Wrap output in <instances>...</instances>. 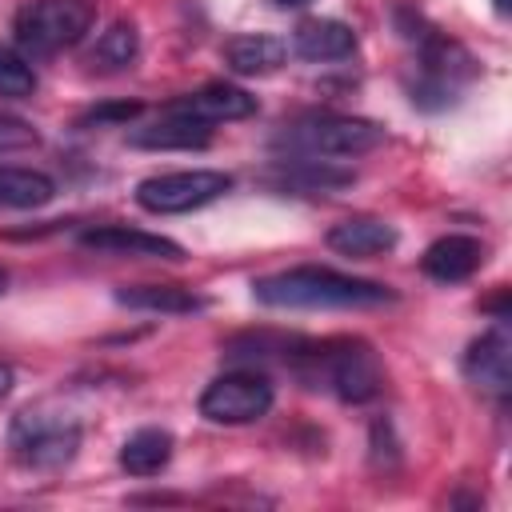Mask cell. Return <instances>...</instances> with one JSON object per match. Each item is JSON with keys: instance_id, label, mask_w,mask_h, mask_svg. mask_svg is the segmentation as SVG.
Returning <instances> with one entry per match:
<instances>
[{"instance_id": "6da1fadb", "label": "cell", "mask_w": 512, "mask_h": 512, "mask_svg": "<svg viewBox=\"0 0 512 512\" xmlns=\"http://www.w3.org/2000/svg\"><path fill=\"white\" fill-rule=\"evenodd\" d=\"M252 296L264 308H376V304L396 300L388 284L356 280V276L316 268V264L260 276L252 284Z\"/></svg>"}, {"instance_id": "7a4b0ae2", "label": "cell", "mask_w": 512, "mask_h": 512, "mask_svg": "<svg viewBox=\"0 0 512 512\" xmlns=\"http://www.w3.org/2000/svg\"><path fill=\"white\" fill-rule=\"evenodd\" d=\"M304 384L328 388L348 404H364L384 388V368L364 340H328L308 344V352H292Z\"/></svg>"}, {"instance_id": "3957f363", "label": "cell", "mask_w": 512, "mask_h": 512, "mask_svg": "<svg viewBox=\"0 0 512 512\" xmlns=\"http://www.w3.org/2000/svg\"><path fill=\"white\" fill-rule=\"evenodd\" d=\"M8 448L24 468L56 472L80 448V420L56 404H32L12 420Z\"/></svg>"}, {"instance_id": "277c9868", "label": "cell", "mask_w": 512, "mask_h": 512, "mask_svg": "<svg viewBox=\"0 0 512 512\" xmlns=\"http://www.w3.org/2000/svg\"><path fill=\"white\" fill-rule=\"evenodd\" d=\"M380 140H384V128L360 116H304L276 136V144H284L304 160L360 156V152H372Z\"/></svg>"}, {"instance_id": "5b68a950", "label": "cell", "mask_w": 512, "mask_h": 512, "mask_svg": "<svg viewBox=\"0 0 512 512\" xmlns=\"http://www.w3.org/2000/svg\"><path fill=\"white\" fill-rule=\"evenodd\" d=\"M92 28L88 0H32L16 12V44L28 56H52L72 48Z\"/></svg>"}, {"instance_id": "8992f818", "label": "cell", "mask_w": 512, "mask_h": 512, "mask_svg": "<svg viewBox=\"0 0 512 512\" xmlns=\"http://www.w3.org/2000/svg\"><path fill=\"white\" fill-rule=\"evenodd\" d=\"M232 188L228 172H212V168H192V172H160L136 184V204L144 212L156 216H172V212H192L212 204L216 196H224Z\"/></svg>"}, {"instance_id": "52a82bcc", "label": "cell", "mask_w": 512, "mask_h": 512, "mask_svg": "<svg viewBox=\"0 0 512 512\" xmlns=\"http://www.w3.org/2000/svg\"><path fill=\"white\" fill-rule=\"evenodd\" d=\"M272 408V380L260 372H224L200 392V416L212 424H252Z\"/></svg>"}, {"instance_id": "ba28073f", "label": "cell", "mask_w": 512, "mask_h": 512, "mask_svg": "<svg viewBox=\"0 0 512 512\" xmlns=\"http://www.w3.org/2000/svg\"><path fill=\"white\" fill-rule=\"evenodd\" d=\"M80 244L88 252H100V256H136V260H184V248L168 236H156V232H136V228H124V224H108V228H88L80 236Z\"/></svg>"}, {"instance_id": "9c48e42d", "label": "cell", "mask_w": 512, "mask_h": 512, "mask_svg": "<svg viewBox=\"0 0 512 512\" xmlns=\"http://www.w3.org/2000/svg\"><path fill=\"white\" fill-rule=\"evenodd\" d=\"M464 376L480 392L508 396V388H512V340H508L504 328H492V332H484L480 340L468 344V352H464Z\"/></svg>"}, {"instance_id": "30bf717a", "label": "cell", "mask_w": 512, "mask_h": 512, "mask_svg": "<svg viewBox=\"0 0 512 512\" xmlns=\"http://www.w3.org/2000/svg\"><path fill=\"white\" fill-rule=\"evenodd\" d=\"M168 112H180V116H192L200 124H228V120H244L256 112V96H248L244 88L236 84H204L180 100L168 104Z\"/></svg>"}, {"instance_id": "8fae6325", "label": "cell", "mask_w": 512, "mask_h": 512, "mask_svg": "<svg viewBox=\"0 0 512 512\" xmlns=\"http://www.w3.org/2000/svg\"><path fill=\"white\" fill-rule=\"evenodd\" d=\"M480 264H484V244L476 236H464V232H448V236L432 240L420 256V268L440 284L468 280Z\"/></svg>"}, {"instance_id": "7c38bea8", "label": "cell", "mask_w": 512, "mask_h": 512, "mask_svg": "<svg viewBox=\"0 0 512 512\" xmlns=\"http://www.w3.org/2000/svg\"><path fill=\"white\" fill-rule=\"evenodd\" d=\"M328 248L340 256H352V260L380 256V252L396 248V228L376 216H348L328 228Z\"/></svg>"}, {"instance_id": "4fadbf2b", "label": "cell", "mask_w": 512, "mask_h": 512, "mask_svg": "<svg viewBox=\"0 0 512 512\" xmlns=\"http://www.w3.org/2000/svg\"><path fill=\"white\" fill-rule=\"evenodd\" d=\"M284 40L268 36V32H244V36H232L224 44V64L236 72V76H264V72H276L284 64Z\"/></svg>"}, {"instance_id": "5bb4252c", "label": "cell", "mask_w": 512, "mask_h": 512, "mask_svg": "<svg viewBox=\"0 0 512 512\" xmlns=\"http://www.w3.org/2000/svg\"><path fill=\"white\" fill-rule=\"evenodd\" d=\"M292 48L304 56V60H344L352 48H356V32L344 24V20H304L292 36Z\"/></svg>"}, {"instance_id": "9a60e30c", "label": "cell", "mask_w": 512, "mask_h": 512, "mask_svg": "<svg viewBox=\"0 0 512 512\" xmlns=\"http://www.w3.org/2000/svg\"><path fill=\"white\" fill-rule=\"evenodd\" d=\"M128 140L136 148H204L212 140V124H200V120L180 116V112H164L156 124L132 128Z\"/></svg>"}, {"instance_id": "2e32d148", "label": "cell", "mask_w": 512, "mask_h": 512, "mask_svg": "<svg viewBox=\"0 0 512 512\" xmlns=\"http://www.w3.org/2000/svg\"><path fill=\"white\" fill-rule=\"evenodd\" d=\"M172 460V432L164 428H136L120 444V468L128 476H156Z\"/></svg>"}, {"instance_id": "e0dca14e", "label": "cell", "mask_w": 512, "mask_h": 512, "mask_svg": "<svg viewBox=\"0 0 512 512\" xmlns=\"http://www.w3.org/2000/svg\"><path fill=\"white\" fill-rule=\"evenodd\" d=\"M116 300L124 308H136V312H196L204 308V300L192 292V288H180V284H124L116 288Z\"/></svg>"}, {"instance_id": "ac0fdd59", "label": "cell", "mask_w": 512, "mask_h": 512, "mask_svg": "<svg viewBox=\"0 0 512 512\" xmlns=\"http://www.w3.org/2000/svg\"><path fill=\"white\" fill-rule=\"evenodd\" d=\"M56 196L52 176L36 168H0V208H40Z\"/></svg>"}, {"instance_id": "d6986e66", "label": "cell", "mask_w": 512, "mask_h": 512, "mask_svg": "<svg viewBox=\"0 0 512 512\" xmlns=\"http://www.w3.org/2000/svg\"><path fill=\"white\" fill-rule=\"evenodd\" d=\"M136 52H140V32H136V24H132V20H116V24H108V28L100 32L96 48L88 52V64L100 68V72H120V68H128V64L136 60Z\"/></svg>"}, {"instance_id": "ffe728a7", "label": "cell", "mask_w": 512, "mask_h": 512, "mask_svg": "<svg viewBox=\"0 0 512 512\" xmlns=\"http://www.w3.org/2000/svg\"><path fill=\"white\" fill-rule=\"evenodd\" d=\"M32 92H36L32 64L20 52H12V48L0 44V96H32Z\"/></svg>"}, {"instance_id": "44dd1931", "label": "cell", "mask_w": 512, "mask_h": 512, "mask_svg": "<svg viewBox=\"0 0 512 512\" xmlns=\"http://www.w3.org/2000/svg\"><path fill=\"white\" fill-rule=\"evenodd\" d=\"M40 136L36 128H28L24 120H12V116H0V152H12V148H32Z\"/></svg>"}, {"instance_id": "7402d4cb", "label": "cell", "mask_w": 512, "mask_h": 512, "mask_svg": "<svg viewBox=\"0 0 512 512\" xmlns=\"http://www.w3.org/2000/svg\"><path fill=\"white\" fill-rule=\"evenodd\" d=\"M136 112H140V104H104V108H92L84 120L88 124H104V120H124L128 124Z\"/></svg>"}, {"instance_id": "603a6c76", "label": "cell", "mask_w": 512, "mask_h": 512, "mask_svg": "<svg viewBox=\"0 0 512 512\" xmlns=\"http://www.w3.org/2000/svg\"><path fill=\"white\" fill-rule=\"evenodd\" d=\"M12 384H16L12 368H8V364H0V396H8V392H12Z\"/></svg>"}, {"instance_id": "cb8c5ba5", "label": "cell", "mask_w": 512, "mask_h": 512, "mask_svg": "<svg viewBox=\"0 0 512 512\" xmlns=\"http://www.w3.org/2000/svg\"><path fill=\"white\" fill-rule=\"evenodd\" d=\"M276 4H284V8H304V4H312V0H276Z\"/></svg>"}, {"instance_id": "d4e9b609", "label": "cell", "mask_w": 512, "mask_h": 512, "mask_svg": "<svg viewBox=\"0 0 512 512\" xmlns=\"http://www.w3.org/2000/svg\"><path fill=\"white\" fill-rule=\"evenodd\" d=\"M4 288H8V272L0 268V296H4Z\"/></svg>"}]
</instances>
